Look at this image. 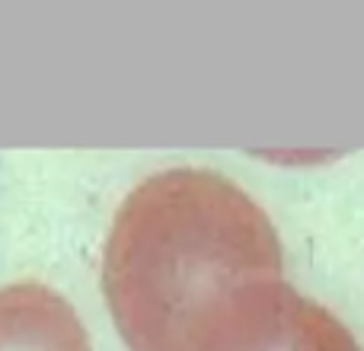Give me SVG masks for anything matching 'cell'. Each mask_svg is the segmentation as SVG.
I'll use <instances>...</instances> for the list:
<instances>
[{"label": "cell", "mask_w": 364, "mask_h": 351, "mask_svg": "<svg viewBox=\"0 0 364 351\" xmlns=\"http://www.w3.org/2000/svg\"><path fill=\"white\" fill-rule=\"evenodd\" d=\"M288 291L269 214L205 166L138 182L102 246V294L128 351H233Z\"/></svg>", "instance_id": "1"}, {"label": "cell", "mask_w": 364, "mask_h": 351, "mask_svg": "<svg viewBox=\"0 0 364 351\" xmlns=\"http://www.w3.org/2000/svg\"><path fill=\"white\" fill-rule=\"evenodd\" d=\"M0 351H93L77 310L42 281L0 288Z\"/></svg>", "instance_id": "2"}, {"label": "cell", "mask_w": 364, "mask_h": 351, "mask_svg": "<svg viewBox=\"0 0 364 351\" xmlns=\"http://www.w3.org/2000/svg\"><path fill=\"white\" fill-rule=\"evenodd\" d=\"M233 351H361V345L339 316L291 288L272 320Z\"/></svg>", "instance_id": "3"}]
</instances>
